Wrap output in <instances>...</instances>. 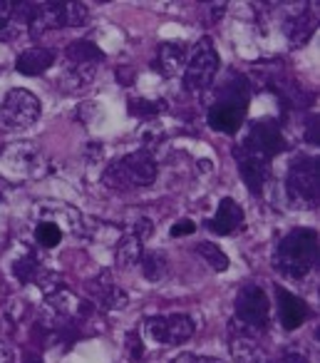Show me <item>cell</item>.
Returning a JSON list of instances; mask_svg holds the SVG:
<instances>
[{
	"mask_svg": "<svg viewBox=\"0 0 320 363\" xmlns=\"http://www.w3.org/2000/svg\"><path fill=\"white\" fill-rule=\"evenodd\" d=\"M275 298H278V321L285 331H295L308 321L310 308L300 296L290 294L283 286H275Z\"/></svg>",
	"mask_w": 320,
	"mask_h": 363,
	"instance_id": "obj_13",
	"label": "cell"
},
{
	"mask_svg": "<svg viewBox=\"0 0 320 363\" xmlns=\"http://www.w3.org/2000/svg\"><path fill=\"white\" fill-rule=\"evenodd\" d=\"M275 363H308V358H305L303 353H295V351H290V353H283V356H280Z\"/></svg>",
	"mask_w": 320,
	"mask_h": 363,
	"instance_id": "obj_31",
	"label": "cell"
},
{
	"mask_svg": "<svg viewBox=\"0 0 320 363\" xmlns=\"http://www.w3.org/2000/svg\"><path fill=\"white\" fill-rule=\"evenodd\" d=\"M67 60L72 62V65H100V62H105V52L100 50V48L95 45V43L90 40H75L67 45L65 50Z\"/></svg>",
	"mask_w": 320,
	"mask_h": 363,
	"instance_id": "obj_20",
	"label": "cell"
},
{
	"mask_svg": "<svg viewBox=\"0 0 320 363\" xmlns=\"http://www.w3.org/2000/svg\"><path fill=\"white\" fill-rule=\"evenodd\" d=\"M87 291L95 296V306L102 308V311H122L130 303L127 291L117 286L110 272H100L92 281H87Z\"/></svg>",
	"mask_w": 320,
	"mask_h": 363,
	"instance_id": "obj_12",
	"label": "cell"
},
{
	"mask_svg": "<svg viewBox=\"0 0 320 363\" xmlns=\"http://www.w3.org/2000/svg\"><path fill=\"white\" fill-rule=\"evenodd\" d=\"M127 110L132 117H156L166 110L164 100H149V97H130Z\"/></svg>",
	"mask_w": 320,
	"mask_h": 363,
	"instance_id": "obj_24",
	"label": "cell"
},
{
	"mask_svg": "<svg viewBox=\"0 0 320 363\" xmlns=\"http://www.w3.org/2000/svg\"><path fill=\"white\" fill-rule=\"evenodd\" d=\"M125 348H127V356H130L135 363H142V361H144L147 348H144V343H142L139 331H130V333H127V343H125Z\"/></svg>",
	"mask_w": 320,
	"mask_h": 363,
	"instance_id": "obj_27",
	"label": "cell"
},
{
	"mask_svg": "<svg viewBox=\"0 0 320 363\" xmlns=\"http://www.w3.org/2000/svg\"><path fill=\"white\" fill-rule=\"evenodd\" d=\"M6 162L11 164L13 172L28 174V172H35L38 162H40V155H38V150L30 142H16V145L6 152Z\"/></svg>",
	"mask_w": 320,
	"mask_h": 363,
	"instance_id": "obj_19",
	"label": "cell"
},
{
	"mask_svg": "<svg viewBox=\"0 0 320 363\" xmlns=\"http://www.w3.org/2000/svg\"><path fill=\"white\" fill-rule=\"evenodd\" d=\"M35 239H38V244H40V247L52 249V247H57V244H60L62 229L57 227V224H52V222H40L35 227Z\"/></svg>",
	"mask_w": 320,
	"mask_h": 363,
	"instance_id": "obj_26",
	"label": "cell"
},
{
	"mask_svg": "<svg viewBox=\"0 0 320 363\" xmlns=\"http://www.w3.org/2000/svg\"><path fill=\"white\" fill-rule=\"evenodd\" d=\"M234 318L258 333L265 331L268 318H270V301L258 284H246V286H241V291L236 294V316Z\"/></svg>",
	"mask_w": 320,
	"mask_h": 363,
	"instance_id": "obj_7",
	"label": "cell"
},
{
	"mask_svg": "<svg viewBox=\"0 0 320 363\" xmlns=\"http://www.w3.org/2000/svg\"><path fill=\"white\" fill-rule=\"evenodd\" d=\"M0 363H16V358H13V351L6 346V343H0Z\"/></svg>",
	"mask_w": 320,
	"mask_h": 363,
	"instance_id": "obj_34",
	"label": "cell"
},
{
	"mask_svg": "<svg viewBox=\"0 0 320 363\" xmlns=\"http://www.w3.org/2000/svg\"><path fill=\"white\" fill-rule=\"evenodd\" d=\"M142 254H144V242L135 237V234H127L125 239H120L115 252V262L120 269H132L135 264H139Z\"/></svg>",
	"mask_w": 320,
	"mask_h": 363,
	"instance_id": "obj_21",
	"label": "cell"
},
{
	"mask_svg": "<svg viewBox=\"0 0 320 363\" xmlns=\"http://www.w3.org/2000/svg\"><path fill=\"white\" fill-rule=\"evenodd\" d=\"M305 137H308V142H313V145L318 142V120H315V117L308 120V135Z\"/></svg>",
	"mask_w": 320,
	"mask_h": 363,
	"instance_id": "obj_33",
	"label": "cell"
},
{
	"mask_svg": "<svg viewBox=\"0 0 320 363\" xmlns=\"http://www.w3.org/2000/svg\"><path fill=\"white\" fill-rule=\"evenodd\" d=\"M130 75H132L130 67H120V70H117V80L125 82V85H130Z\"/></svg>",
	"mask_w": 320,
	"mask_h": 363,
	"instance_id": "obj_36",
	"label": "cell"
},
{
	"mask_svg": "<svg viewBox=\"0 0 320 363\" xmlns=\"http://www.w3.org/2000/svg\"><path fill=\"white\" fill-rule=\"evenodd\" d=\"M40 100L30 90L16 87L8 92L3 105H0V125L8 130H25L40 120Z\"/></svg>",
	"mask_w": 320,
	"mask_h": 363,
	"instance_id": "obj_6",
	"label": "cell"
},
{
	"mask_svg": "<svg viewBox=\"0 0 320 363\" xmlns=\"http://www.w3.org/2000/svg\"><path fill=\"white\" fill-rule=\"evenodd\" d=\"M241 145L251 147V150L261 152V155L270 157V160L285 150V140H283V135H280V127L275 125L273 120L251 122L248 132H246V137L241 140Z\"/></svg>",
	"mask_w": 320,
	"mask_h": 363,
	"instance_id": "obj_11",
	"label": "cell"
},
{
	"mask_svg": "<svg viewBox=\"0 0 320 363\" xmlns=\"http://www.w3.org/2000/svg\"><path fill=\"white\" fill-rule=\"evenodd\" d=\"M234 160L239 162V172H241V179L248 184L251 192H261L270 174V157L261 155V152L251 150L246 145H236L234 147Z\"/></svg>",
	"mask_w": 320,
	"mask_h": 363,
	"instance_id": "obj_10",
	"label": "cell"
},
{
	"mask_svg": "<svg viewBox=\"0 0 320 363\" xmlns=\"http://www.w3.org/2000/svg\"><path fill=\"white\" fill-rule=\"evenodd\" d=\"M0 204H3V194H0Z\"/></svg>",
	"mask_w": 320,
	"mask_h": 363,
	"instance_id": "obj_39",
	"label": "cell"
},
{
	"mask_svg": "<svg viewBox=\"0 0 320 363\" xmlns=\"http://www.w3.org/2000/svg\"><path fill=\"white\" fill-rule=\"evenodd\" d=\"M194 252L209 264L214 272H226L229 269V257L219 249V244H211V242H199L194 247Z\"/></svg>",
	"mask_w": 320,
	"mask_h": 363,
	"instance_id": "obj_23",
	"label": "cell"
},
{
	"mask_svg": "<svg viewBox=\"0 0 320 363\" xmlns=\"http://www.w3.org/2000/svg\"><path fill=\"white\" fill-rule=\"evenodd\" d=\"M52 65H55V50L42 48V45L28 48V50H23L16 60V70L28 77L42 75V72H47Z\"/></svg>",
	"mask_w": 320,
	"mask_h": 363,
	"instance_id": "obj_15",
	"label": "cell"
},
{
	"mask_svg": "<svg viewBox=\"0 0 320 363\" xmlns=\"http://www.w3.org/2000/svg\"><path fill=\"white\" fill-rule=\"evenodd\" d=\"M25 363H42V361H40V356H28Z\"/></svg>",
	"mask_w": 320,
	"mask_h": 363,
	"instance_id": "obj_38",
	"label": "cell"
},
{
	"mask_svg": "<svg viewBox=\"0 0 320 363\" xmlns=\"http://www.w3.org/2000/svg\"><path fill=\"white\" fill-rule=\"evenodd\" d=\"M191 358H194V353H179L171 363H191Z\"/></svg>",
	"mask_w": 320,
	"mask_h": 363,
	"instance_id": "obj_37",
	"label": "cell"
},
{
	"mask_svg": "<svg viewBox=\"0 0 320 363\" xmlns=\"http://www.w3.org/2000/svg\"><path fill=\"white\" fill-rule=\"evenodd\" d=\"M102 157H105V150H102V145L92 142V145L87 147V160H90V162H100Z\"/></svg>",
	"mask_w": 320,
	"mask_h": 363,
	"instance_id": "obj_32",
	"label": "cell"
},
{
	"mask_svg": "<svg viewBox=\"0 0 320 363\" xmlns=\"http://www.w3.org/2000/svg\"><path fill=\"white\" fill-rule=\"evenodd\" d=\"M318 160L310 155H298L288 167L285 192L293 207L315 209L318 207Z\"/></svg>",
	"mask_w": 320,
	"mask_h": 363,
	"instance_id": "obj_4",
	"label": "cell"
},
{
	"mask_svg": "<svg viewBox=\"0 0 320 363\" xmlns=\"http://www.w3.org/2000/svg\"><path fill=\"white\" fill-rule=\"evenodd\" d=\"M38 272H40V264H38V259H35V254H33V252H28L25 257L16 259V264H13V274H16V279L21 284L35 281Z\"/></svg>",
	"mask_w": 320,
	"mask_h": 363,
	"instance_id": "obj_25",
	"label": "cell"
},
{
	"mask_svg": "<svg viewBox=\"0 0 320 363\" xmlns=\"http://www.w3.org/2000/svg\"><path fill=\"white\" fill-rule=\"evenodd\" d=\"M67 16H70V26H82L87 21L85 3H67Z\"/></svg>",
	"mask_w": 320,
	"mask_h": 363,
	"instance_id": "obj_29",
	"label": "cell"
},
{
	"mask_svg": "<svg viewBox=\"0 0 320 363\" xmlns=\"http://www.w3.org/2000/svg\"><path fill=\"white\" fill-rule=\"evenodd\" d=\"M221 57L216 52L211 38H201L199 45H196L194 55L186 60L184 67V90L191 95H199V92L209 90L216 80V72H219Z\"/></svg>",
	"mask_w": 320,
	"mask_h": 363,
	"instance_id": "obj_5",
	"label": "cell"
},
{
	"mask_svg": "<svg viewBox=\"0 0 320 363\" xmlns=\"http://www.w3.org/2000/svg\"><path fill=\"white\" fill-rule=\"evenodd\" d=\"M229 348L236 363H268V353L261 346L258 331L244 326L241 321H231L229 326Z\"/></svg>",
	"mask_w": 320,
	"mask_h": 363,
	"instance_id": "obj_9",
	"label": "cell"
},
{
	"mask_svg": "<svg viewBox=\"0 0 320 363\" xmlns=\"http://www.w3.org/2000/svg\"><path fill=\"white\" fill-rule=\"evenodd\" d=\"M191 363H226V361H224V358H216V356H196V353H194Z\"/></svg>",
	"mask_w": 320,
	"mask_h": 363,
	"instance_id": "obj_35",
	"label": "cell"
},
{
	"mask_svg": "<svg viewBox=\"0 0 320 363\" xmlns=\"http://www.w3.org/2000/svg\"><path fill=\"white\" fill-rule=\"evenodd\" d=\"M142 274H144L149 281H161L169 274V259L164 252H144L139 259Z\"/></svg>",
	"mask_w": 320,
	"mask_h": 363,
	"instance_id": "obj_22",
	"label": "cell"
},
{
	"mask_svg": "<svg viewBox=\"0 0 320 363\" xmlns=\"http://www.w3.org/2000/svg\"><path fill=\"white\" fill-rule=\"evenodd\" d=\"M95 75H97V65H70L62 72L60 80H57V87L62 92H67V95H75V92L90 87Z\"/></svg>",
	"mask_w": 320,
	"mask_h": 363,
	"instance_id": "obj_18",
	"label": "cell"
},
{
	"mask_svg": "<svg viewBox=\"0 0 320 363\" xmlns=\"http://www.w3.org/2000/svg\"><path fill=\"white\" fill-rule=\"evenodd\" d=\"M156 179V162L147 150L130 152L112 162L102 174V184L112 192H130V189L149 187Z\"/></svg>",
	"mask_w": 320,
	"mask_h": 363,
	"instance_id": "obj_3",
	"label": "cell"
},
{
	"mask_svg": "<svg viewBox=\"0 0 320 363\" xmlns=\"http://www.w3.org/2000/svg\"><path fill=\"white\" fill-rule=\"evenodd\" d=\"M248 80L239 72H231L219 85V95L209 107V125L211 130L224 132V135H236L244 127L246 112H248Z\"/></svg>",
	"mask_w": 320,
	"mask_h": 363,
	"instance_id": "obj_1",
	"label": "cell"
},
{
	"mask_svg": "<svg viewBox=\"0 0 320 363\" xmlns=\"http://www.w3.org/2000/svg\"><path fill=\"white\" fill-rule=\"evenodd\" d=\"M318 234L313 229H293L278 242L273 267L288 279H303L318 264Z\"/></svg>",
	"mask_w": 320,
	"mask_h": 363,
	"instance_id": "obj_2",
	"label": "cell"
},
{
	"mask_svg": "<svg viewBox=\"0 0 320 363\" xmlns=\"http://www.w3.org/2000/svg\"><path fill=\"white\" fill-rule=\"evenodd\" d=\"M132 234H135L139 242H147V239L154 234V224H152V219H147V217H142V219H137L135 222V229H132Z\"/></svg>",
	"mask_w": 320,
	"mask_h": 363,
	"instance_id": "obj_28",
	"label": "cell"
},
{
	"mask_svg": "<svg viewBox=\"0 0 320 363\" xmlns=\"http://www.w3.org/2000/svg\"><path fill=\"white\" fill-rule=\"evenodd\" d=\"M206 227L214 234H219V237H229L236 229L244 227V209H241V204L236 202V199H231V197L221 199L219 209H216L214 217L206 222Z\"/></svg>",
	"mask_w": 320,
	"mask_h": 363,
	"instance_id": "obj_14",
	"label": "cell"
},
{
	"mask_svg": "<svg viewBox=\"0 0 320 363\" xmlns=\"http://www.w3.org/2000/svg\"><path fill=\"white\" fill-rule=\"evenodd\" d=\"M152 341L161 346H179L194 336V321L186 313H164V316H149L144 323Z\"/></svg>",
	"mask_w": 320,
	"mask_h": 363,
	"instance_id": "obj_8",
	"label": "cell"
},
{
	"mask_svg": "<svg viewBox=\"0 0 320 363\" xmlns=\"http://www.w3.org/2000/svg\"><path fill=\"white\" fill-rule=\"evenodd\" d=\"M186 45L184 43H161L159 50H156V60H154V70H159L161 75L174 77L179 72H184L186 67Z\"/></svg>",
	"mask_w": 320,
	"mask_h": 363,
	"instance_id": "obj_16",
	"label": "cell"
},
{
	"mask_svg": "<svg viewBox=\"0 0 320 363\" xmlns=\"http://www.w3.org/2000/svg\"><path fill=\"white\" fill-rule=\"evenodd\" d=\"M283 30H285V35H288V40H290V45H293V48L305 45V43H308L310 38H313V33H315L313 11H310V8H303L300 13H295L293 18H288V21H285Z\"/></svg>",
	"mask_w": 320,
	"mask_h": 363,
	"instance_id": "obj_17",
	"label": "cell"
},
{
	"mask_svg": "<svg viewBox=\"0 0 320 363\" xmlns=\"http://www.w3.org/2000/svg\"><path fill=\"white\" fill-rule=\"evenodd\" d=\"M196 232V224L191 222V219H179V222L174 224V227L169 229V234L171 237H189V234H194Z\"/></svg>",
	"mask_w": 320,
	"mask_h": 363,
	"instance_id": "obj_30",
	"label": "cell"
}]
</instances>
